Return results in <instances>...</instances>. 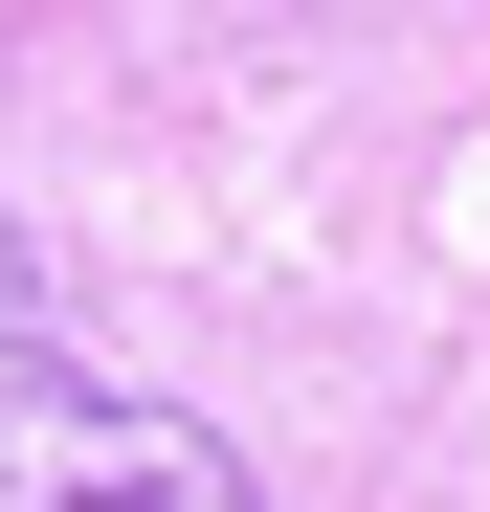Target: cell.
Wrapping results in <instances>:
<instances>
[{
  "instance_id": "cell-1",
  "label": "cell",
  "mask_w": 490,
  "mask_h": 512,
  "mask_svg": "<svg viewBox=\"0 0 490 512\" xmlns=\"http://www.w3.org/2000/svg\"><path fill=\"white\" fill-rule=\"evenodd\" d=\"M0 512H268V468H245L201 401L0 334Z\"/></svg>"
},
{
  "instance_id": "cell-2",
  "label": "cell",
  "mask_w": 490,
  "mask_h": 512,
  "mask_svg": "<svg viewBox=\"0 0 490 512\" xmlns=\"http://www.w3.org/2000/svg\"><path fill=\"white\" fill-rule=\"evenodd\" d=\"M23 290H45V245H23V223H0V334H23Z\"/></svg>"
}]
</instances>
